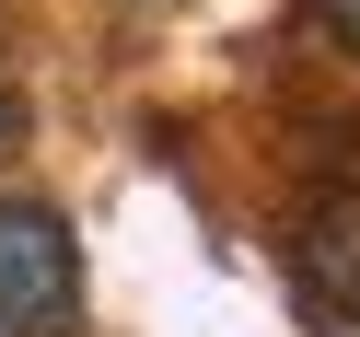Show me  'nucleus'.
Wrapping results in <instances>:
<instances>
[{"label":"nucleus","mask_w":360,"mask_h":337,"mask_svg":"<svg viewBox=\"0 0 360 337\" xmlns=\"http://www.w3.org/2000/svg\"><path fill=\"white\" fill-rule=\"evenodd\" d=\"M314 24H326L337 47H360V0H314Z\"/></svg>","instance_id":"nucleus-3"},{"label":"nucleus","mask_w":360,"mask_h":337,"mask_svg":"<svg viewBox=\"0 0 360 337\" xmlns=\"http://www.w3.org/2000/svg\"><path fill=\"white\" fill-rule=\"evenodd\" d=\"M290 279L326 326H360V186H326L290 233Z\"/></svg>","instance_id":"nucleus-2"},{"label":"nucleus","mask_w":360,"mask_h":337,"mask_svg":"<svg viewBox=\"0 0 360 337\" xmlns=\"http://www.w3.org/2000/svg\"><path fill=\"white\" fill-rule=\"evenodd\" d=\"M0 337H82V244L47 198H0Z\"/></svg>","instance_id":"nucleus-1"}]
</instances>
